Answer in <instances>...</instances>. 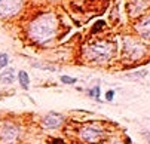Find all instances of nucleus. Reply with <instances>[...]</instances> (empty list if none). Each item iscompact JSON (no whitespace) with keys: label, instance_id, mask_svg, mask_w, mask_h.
<instances>
[{"label":"nucleus","instance_id":"obj_9","mask_svg":"<svg viewBox=\"0 0 150 144\" xmlns=\"http://www.w3.org/2000/svg\"><path fill=\"white\" fill-rule=\"evenodd\" d=\"M15 77H16L15 68L6 67V70H3L2 73H0V83L11 85V83H13V82H15Z\"/></svg>","mask_w":150,"mask_h":144},{"label":"nucleus","instance_id":"obj_7","mask_svg":"<svg viewBox=\"0 0 150 144\" xmlns=\"http://www.w3.org/2000/svg\"><path fill=\"white\" fill-rule=\"evenodd\" d=\"M62 123H64V117L58 113H49L42 119V126H43L45 129H49V131L61 128Z\"/></svg>","mask_w":150,"mask_h":144},{"label":"nucleus","instance_id":"obj_11","mask_svg":"<svg viewBox=\"0 0 150 144\" xmlns=\"http://www.w3.org/2000/svg\"><path fill=\"white\" fill-rule=\"evenodd\" d=\"M100 92H101V89H100V85H95L94 88H91V89L88 91V95H89L91 98H94V100L100 101Z\"/></svg>","mask_w":150,"mask_h":144},{"label":"nucleus","instance_id":"obj_5","mask_svg":"<svg viewBox=\"0 0 150 144\" xmlns=\"http://www.w3.org/2000/svg\"><path fill=\"white\" fill-rule=\"evenodd\" d=\"M123 52H125V55L129 59H138V58H141L144 55V49H143L141 43H138L137 40H134L131 37L125 39V42H123Z\"/></svg>","mask_w":150,"mask_h":144},{"label":"nucleus","instance_id":"obj_3","mask_svg":"<svg viewBox=\"0 0 150 144\" xmlns=\"http://www.w3.org/2000/svg\"><path fill=\"white\" fill-rule=\"evenodd\" d=\"M113 54H115V45L110 42H105V40H101V42L92 43L85 48V58L98 64L110 61L113 58Z\"/></svg>","mask_w":150,"mask_h":144},{"label":"nucleus","instance_id":"obj_13","mask_svg":"<svg viewBox=\"0 0 150 144\" xmlns=\"http://www.w3.org/2000/svg\"><path fill=\"white\" fill-rule=\"evenodd\" d=\"M61 82L64 85H74L77 80L74 77H70V76H61Z\"/></svg>","mask_w":150,"mask_h":144},{"label":"nucleus","instance_id":"obj_12","mask_svg":"<svg viewBox=\"0 0 150 144\" xmlns=\"http://www.w3.org/2000/svg\"><path fill=\"white\" fill-rule=\"evenodd\" d=\"M9 64V55L8 54H0V68H6Z\"/></svg>","mask_w":150,"mask_h":144},{"label":"nucleus","instance_id":"obj_16","mask_svg":"<svg viewBox=\"0 0 150 144\" xmlns=\"http://www.w3.org/2000/svg\"><path fill=\"white\" fill-rule=\"evenodd\" d=\"M113 98H115V91H107V94H105V100L107 101H113Z\"/></svg>","mask_w":150,"mask_h":144},{"label":"nucleus","instance_id":"obj_10","mask_svg":"<svg viewBox=\"0 0 150 144\" xmlns=\"http://www.w3.org/2000/svg\"><path fill=\"white\" fill-rule=\"evenodd\" d=\"M18 82L24 91H27L30 88V76L27 74V71H24V70L18 71Z\"/></svg>","mask_w":150,"mask_h":144},{"label":"nucleus","instance_id":"obj_1","mask_svg":"<svg viewBox=\"0 0 150 144\" xmlns=\"http://www.w3.org/2000/svg\"><path fill=\"white\" fill-rule=\"evenodd\" d=\"M58 19L54 13L39 15L28 27V36L36 43H46L57 34Z\"/></svg>","mask_w":150,"mask_h":144},{"label":"nucleus","instance_id":"obj_6","mask_svg":"<svg viewBox=\"0 0 150 144\" xmlns=\"http://www.w3.org/2000/svg\"><path fill=\"white\" fill-rule=\"evenodd\" d=\"M23 8V0H0V16L11 18Z\"/></svg>","mask_w":150,"mask_h":144},{"label":"nucleus","instance_id":"obj_18","mask_svg":"<svg viewBox=\"0 0 150 144\" xmlns=\"http://www.w3.org/2000/svg\"><path fill=\"white\" fill-rule=\"evenodd\" d=\"M52 144H66V141H62L59 138H52Z\"/></svg>","mask_w":150,"mask_h":144},{"label":"nucleus","instance_id":"obj_2","mask_svg":"<svg viewBox=\"0 0 150 144\" xmlns=\"http://www.w3.org/2000/svg\"><path fill=\"white\" fill-rule=\"evenodd\" d=\"M77 135L85 144H101L109 138V129L101 122H88L79 128Z\"/></svg>","mask_w":150,"mask_h":144},{"label":"nucleus","instance_id":"obj_8","mask_svg":"<svg viewBox=\"0 0 150 144\" xmlns=\"http://www.w3.org/2000/svg\"><path fill=\"white\" fill-rule=\"evenodd\" d=\"M135 30L138 31L140 36L150 39V16H144L143 19H140L135 24Z\"/></svg>","mask_w":150,"mask_h":144},{"label":"nucleus","instance_id":"obj_17","mask_svg":"<svg viewBox=\"0 0 150 144\" xmlns=\"http://www.w3.org/2000/svg\"><path fill=\"white\" fill-rule=\"evenodd\" d=\"M105 144H126L125 141H122V140H119V138H112V140H109V141H107Z\"/></svg>","mask_w":150,"mask_h":144},{"label":"nucleus","instance_id":"obj_15","mask_svg":"<svg viewBox=\"0 0 150 144\" xmlns=\"http://www.w3.org/2000/svg\"><path fill=\"white\" fill-rule=\"evenodd\" d=\"M104 27V21H98L95 25H94V28H92V33H97L100 28H103Z\"/></svg>","mask_w":150,"mask_h":144},{"label":"nucleus","instance_id":"obj_14","mask_svg":"<svg viewBox=\"0 0 150 144\" xmlns=\"http://www.w3.org/2000/svg\"><path fill=\"white\" fill-rule=\"evenodd\" d=\"M144 76H147V70H141V71H134V73H131V74H128V77H144Z\"/></svg>","mask_w":150,"mask_h":144},{"label":"nucleus","instance_id":"obj_4","mask_svg":"<svg viewBox=\"0 0 150 144\" xmlns=\"http://www.w3.org/2000/svg\"><path fill=\"white\" fill-rule=\"evenodd\" d=\"M21 137V129L12 122H6L0 126V144H16Z\"/></svg>","mask_w":150,"mask_h":144}]
</instances>
